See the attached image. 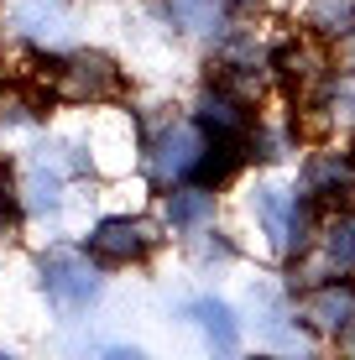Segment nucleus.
Wrapping results in <instances>:
<instances>
[{
  "mask_svg": "<svg viewBox=\"0 0 355 360\" xmlns=\"http://www.w3.org/2000/svg\"><path fill=\"white\" fill-rule=\"evenodd\" d=\"M292 308H298V324L314 340H345L355 329V277H329L314 288H298Z\"/></svg>",
  "mask_w": 355,
  "mask_h": 360,
  "instance_id": "9d476101",
  "label": "nucleus"
},
{
  "mask_svg": "<svg viewBox=\"0 0 355 360\" xmlns=\"http://www.w3.org/2000/svg\"><path fill=\"white\" fill-rule=\"evenodd\" d=\"M303 32H314L319 42H340L345 32H355V0H309Z\"/></svg>",
  "mask_w": 355,
  "mask_h": 360,
  "instance_id": "a211bd4d",
  "label": "nucleus"
},
{
  "mask_svg": "<svg viewBox=\"0 0 355 360\" xmlns=\"http://www.w3.org/2000/svg\"><path fill=\"white\" fill-rule=\"evenodd\" d=\"M162 219L173 235H193L204 225H214V188H204V183H173V188L162 193Z\"/></svg>",
  "mask_w": 355,
  "mask_h": 360,
  "instance_id": "f3484780",
  "label": "nucleus"
},
{
  "mask_svg": "<svg viewBox=\"0 0 355 360\" xmlns=\"http://www.w3.org/2000/svg\"><path fill=\"white\" fill-rule=\"evenodd\" d=\"M183 240L193 245V262H199V266H230V262H235V240H230L225 230H214V225L183 235Z\"/></svg>",
  "mask_w": 355,
  "mask_h": 360,
  "instance_id": "6ab92c4d",
  "label": "nucleus"
},
{
  "mask_svg": "<svg viewBox=\"0 0 355 360\" xmlns=\"http://www.w3.org/2000/svg\"><path fill=\"white\" fill-rule=\"evenodd\" d=\"M37 288L58 314H89L105 297V277L100 262L89 251H73V245H53V251L37 256Z\"/></svg>",
  "mask_w": 355,
  "mask_h": 360,
  "instance_id": "423d86ee",
  "label": "nucleus"
},
{
  "mask_svg": "<svg viewBox=\"0 0 355 360\" xmlns=\"http://www.w3.org/2000/svg\"><path fill=\"white\" fill-rule=\"evenodd\" d=\"M329 277H355V209H324L314 235L288 256V292L314 288V282Z\"/></svg>",
  "mask_w": 355,
  "mask_h": 360,
  "instance_id": "f03ea898",
  "label": "nucleus"
},
{
  "mask_svg": "<svg viewBox=\"0 0 355 360\" xmlns=\"http://www.w3.org/2000/svg\"><path fill=\"white\" fill-rule=\"evenodd\" d=\"M27 84L42 89L47 105H73V110H94V105H115L126 94V68L100 47H58V53H32Z\"/></svg>",
  "mask_w": 355,
  "mask_h": 360,
  "instance_id": "f257e3e1",
  "label": "nucleus"
},
{
  "mask_svg": "<svg viewBox=\"0 0 355 360\" xmlns=\"http://www.w3.org/2000/svg\"><path fill=\"white\" fill-rule=\"evenodd\" d=\"M183 319L204 334V345H209L214 355H235L240 350V314L225 303V297H214V292L188 297V303H183Z\"/></svg>",
  "mask_w": 355,
  "mask_h": 360,
  "instance_id": "dca6fc26",
  "label": "nucleus"
},
{
  "mask_svg": "<svg viewBox=\"0 0 355 360\" xmlns=\"http://www.w3.org/2000/svg\"><path fill=\"white\" fill-rule=\"evenodd\" d=\"M355 193V152H340V146H319V152L303 157L298 167V198H309L314 209H340L350 204Z\"/></svg>",
  "mask_w": 355,
  "mask_h": 360,
  "instance_id": "f8f14e48",
  "label": "nucleus"
},
{
  "mask_svg": "<svg viewBox=\"0 0 355 360\" xmlns=\"http://www.w3.org/2000/svg\"><path fill=\"white\" fill-rule=\"evenodd\" d=\"M47 126V99L37 84H6L0 89V146H16V141H32L42 136Z\"/></svg>",
  "mask_w": 355,
  "mask_h": 360,
  "instance_id": "2eb2a0df",
  "label": "nucleus"
},
{
  "mask_svg": "<svg viewBox=\"0 0 355 360\" xmlns=\"http://www.w3.org/2000/svg\"><path fill=\"white\" fill-rule=\"evenodd\" d=\"M209 84L240 94V99H262L266 84H272V47L256 42L251 32H230L209 47Z\"/></svg>",
  "mask_w": 355,
  "mask_h": 360,
  "instance_id": "0eeeda50",
  "label": "nucleus"
},
{
  "mask_svg": "<svg viewBox=\"0 0 355 360\" xmlns=\"http://www.w3.org/2000/svg\"><path fill=\"white\" fill-rule=\"evenodd\" d=\"M136 152H141L146 178H152L157 188H173V183L193 178V162H199V152H204V136L188 120V110H183V115L162 110V115H141L136 120Z\"/></svg>",
  "mask_w": 355,
  "mask_h": 360,
  "instance_id": "7ed1b4c3",
  "label": "nucleus"
},
{
  "mask_svg": "<svg viewBox=\"0 0 355 360\" xmlns=\"http://www.w3.org/2000/svg\"><path fill=\"white\" fill-rule=\"evenodd\" d=\"M246 219L256 225V235H262L266 251L288 262V256L314 235L319 209H314L309 198H298V188H283V183H256V188H246Z\"/></svg>",
  "mask_w": 355,
  "mask_h": 360,
  "instance_id": "39448f33",
  "label": "nucleus"
},
{
  "mask_svg": "<svg viewBox=\"0 0 355 360\" xmlns=\"http://www.w3.org/2000/svg\"><path fill=\"white\" fill-rule=\"evenodd\" d=\"M21 193H16V172L6 167V157H0V240H11V235L21 230Z\"/></svg>",
  "mask_w": 355,
  "mask_h": 360,
  "instance_id": "aec40b11",
  "label": "nucleus"
},
{
  "mask_svg": "<svg viewBox=\"0 0 355 360\" xmlns=\"http://www.w3.org/2000/svg\"><path fill=\"white\" fill-rule=\"evenodd\" d=\"M230 6H235V11H251V6H262V0H230Z\"/></svg>",
  "mask_w": 355,
  "mask_h": 360,
  "instance_id": "412c9836",
  "label": "nucleus"
},
{
  "mask_svg": "<svg viewBox=\"0 0 355 360\" xmlns=\"http://www.w3.org/2000/svg\"><path fill=\"white\" fill-rule=\"evenodd\" d=\"M157 240H162L157 219H146V214H105V219L89 225L84 251L100 262V271H120V266L146 262V256L157 251Z\"/></svg>",
  "mask_w": 355,
  "mask_h": 360,
  "instance_id": "6e6552de",
  "label": "nucleus"
},
{
  "mask_svg": "<svg viewBox=\"0 0 355 360\" xmlns=\"http://www.w3.org/2000/svg\"><path fill=\"white\" fill-rule=\"evenodd\" d=\"M188 120L199 126L204 141H230V146H246V136L256 126V105L230 89H219V84H204L199 94H193L188 105Z\"/></svg>",
  "mask_w": 355,
  "mask_h": 360,
  "instance_id": "9b49d317",
  "label": "nucleus"
},
{
  "mask_svg": "<svg viewBox=\"0 0 355 360\" xmlns=\"http://www.w3.org/2000/svg\"><path fill=\"white\" fill-rule=\"evenodd\" d=\"M272 84L283 89L292 120H303L324 99V89L335 84V53H329V42H319L314 32L283 37L272 47Z\"/></svg>",
  "mask_w": 355,
  "mask_h": 360,
  "instance_id": "20e7f679",
  "label": "nucleus"
},
{
  "mask_svg": "<svg viewBox=\"0 0 355 360\" xmlns=\"http://www.w3.org/2000/svg\"><path fill=\"white\" fill-rule=\"evenodd\" d=\"M251 324H256V340L272 345V350H309L314 334L298 324V308H292V292L288 282H251Z\"/></svg>",
  "mask_w": 355,
  "mask_h": 360,
  "instance_id": "ddd939ff",
  "label": "nucleus"
},
{
  "mask_svg": "<svg viewBox=\"0 0 355 360\" xmlns=\"http://www.w3.org/2000/svg\"><path fill=\"white\" fill-rule=\"evenodd\" d=\"M235 16L240 11L230 6V0H162L167 27L178 37H188V42H204V47H214L219 37L235 32Z\"/></svg>",
  "mask_w": 355,
  "mask_h": 360,
  "instance_id": "4468645a",
  "label": "nucleus"
},
{
  "mask_svg": "<svg viewBox=\"0 0 355 360\" xmlns=\"http://www.w3.org/2000/svg\"><path fill=\"white\" fill-rule=\"evenodd\" d=\"M6 37L27 53H58L73 37V6L68 0H6Z\"/></svg>",
  "mask_w": 355,
  "mask_h": 360,
  "instance_id": "1a4fd4ad",
  "label": "nucleus"
}]
</instances>
